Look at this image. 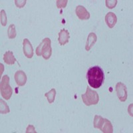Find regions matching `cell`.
Instances as JSON below:
<instances>
[{
    "instance_id": "cell-1",
    "label": "cell",
    "mask_w": 133,
    "mask_h": 133,
    "mask_svg": "<svg viewBox=\"0 0 133 133\" xmlns=\"http://www.w3.org/2000/svg\"><path fill=\"white\" fill-rule=\"evenodd\" d=\"M87 79L91 87L98 89L101 87L104 81V72L100 66H92L88 70L87 73Z\"/></svg>"
},
{
    "instance_id": "cell-2",
    "label": "cell",
    "mask_w": 133,
    "mask_h": 133,
    "mask_svg": "<svg viewBox=\"0 0 133 133\" xmlns=\"http://www.w3.org/2000/svg\"><path fill=\"white\" fill-rule=\"evenodd\" d=\"M51 41L49 38H45L39 45L36 48L35 53L37 56H42L44 59L47 60L51 56Z\"/></svg>"
},
{
    "instance_id": "cell-3",
    "label": "cell",
    "mask_w": 133,
    "mask_h": 133,
    "mask_svg": "<svg viewBox=\"0 0 133 133\" xmlns=\"http://www.w3.org/2000/svg\"><path fill=\"white\" fill-rule=\"evenodd\" d=\"M93 125L95 129H100L103 132H113V127L111 123L107 118H103L101 116H95Z\"/></svg>"
},
{
    "instance_id": "cell-4",
    "label": "cell",
    "mask_w": 133,
    "mask_h": 133,
    "mask_svg": "<svg viewBox=\"0 0 133 133\" xmlns=\"http://www.w3.org/2000/svg\"><path fill=\"white\" fill-rule=\"evenodd\" d=\"M81 98L83 103L87 106H91L97 104L99 101V97L96 91H92L89 87H87L86 92L83 95H81Z\"/></svg>"
},
{
    "instance_id": "cell-5",
    "label": "cell",
    "mask_w": 133,
    "mask_h": 133,
    "mask_svg": "<svg viewBox=\"0 0 133 133\" xmlns=\"http://www.w3.org/2000/svg\"><path fill=\"white\" fill-rule=\"evenodd\" d=\"M1 95L3 98L6 100L10 99L12 95L13 90L9 85V77L8 75H4L1 82Z\"/></svg>"
},
{
    "instance_id": "cell-6",
    "label": "cell",
    "mask_w": 133,
    "mask_h": 133,
    "mask_svg": "<svg viewBox=\"0 0 133 133\" xmlns=\"http://www.w3.org/2000/svg\"><path fill=\"white\" fill-rule=\"evenodd\" d=\"M115 90H116V95L118 96V99L121 102H125L127 98V89L125 85H124L121 82L117 83Z\"/></svg>"
},
{
    "instance_id": "cell-7",
    "label": "cell",
    "mask_w": 133,
    "mask_h": 133,
    "mask_svg": "<svg viewBox=\"0 0 133 133\" xmlns=\"http://www.w3.org/2000/svg\"><path fill=\"white\" fill-rule=\"evenodd\" d=\"M23 51L26 57L31 59L33 56V49L30 41L27 39H24L23 41Z\"/></svg>"
},
{
    "instance_id": "cell-8",
    "label": "cell",
    "mask_w": 133,
    "mask_h": 133,
    "mask_svg": "<svg viewBox=\"0 0 133 133\" xmlns=\"http://www.w3.org/2000/svg\"><path fill=\"white\" fill-rule=\"evenodd\" d=\"M75 13L77 16L81 20H88L90 18V14L83 5H78L76 8Z\"/></svg>"
},
{
    "instance_id": "cell-9",
    "label": "cell",
    "mask_w": 133,
    "mask_h": 133,
    "mask_svg": "<svg viewBox=\"0 0 133 133\" xmlns=\"http://www.w3.org/2000/svg\"><path fill=\"white\" fill-rule=\"evenodd\" d=\"M16 84L19 87H23L27 82V76L23 71H17L14 75Z\"/></svg>"
},
{
    "instance_id": "cell-10",
    "label": "cell",
    "mask_w": 133,
    "mask_h": 133,
    "mask_svg": "<svg viewBox=\"0 0 133 133\" xmlns=\"http://www.w3.org/2000/svg\"><path fill=\"white\" fill-rule=\"evenodd\" d=\"M69 38L70 35L68 31L66 29H63L61 30V31L59 33L58 41H59V43L61 45H65V44L69 42Z\"/></svg>"
},
{
    "instance_id": "cell-11",
    "label": "cell",
    "mask_w": 133,
    "mask_h": 133,
    "mask_svg": "<svg viewBox=\"0 0 133 133\" xmlns=\"http://www.w3.org/2000/svg\"><path fill=\"white\" fill-rule=\"evenodd\" d=\"M116 21H117V17L114 13L109 12L105 16V22L108 27L110 29H112L115 27Z\"/></svg>"
},
{
    "instance_id": "cell-12",
    "label": "cell",
    "mask_w": 133,
    "mask_h": 133,
    "mask_svg": "<svg viewBox=\"0 0 133 133\" xmlns=\"http://www.w3.org/2000/svg\"><path fill=\"white\" fill-rule=\"evenodd\" d=\"M97 40V37L95 33H90L89 35H88L87 40L86 43V47H85V49L86 51H89L91 49V47L95 45Z\"/></svg>"
},
{
    "instance_id": "cell-13",
    "label": "cell",
    "mask_w": 133,
    "mask_h": 133,
    "mask_svg": "<svg viewBox=\"0 0 133 133\" xmlns=\"http://www.w3.org/2000/svg\"><path fill=\"white\" fill-rule=\"evenodd\" d=\"M3 61L8 65H12L15 64V63L17 61V59L14 57V53L12 51H8L3 55Z\"/></svg>"
},
{
    "instance_id": "cell-14",
    "label": "cell",
    "mask_w": 133,
    "mask_h": 133,
    "mask_svg": "<svg viewBox=\"0 0 133 133\" xmlns=\"http://www.w3.org/2000/svg\"><path fill=\"white\" fill-rule=\"evenodd\" d=\"M45 96L47 97L49 103L51 104L55 101V98L56 96V90L55 89H52L49 92L45 93Z\"/></svg>"
},
{
    "instance_id": "cell-15",
    "label": "cell",
    "mask_w": 133,
    "mask_h": 133,
    "mask_svg": "<svg viewBox=\"0 0 133 133\" xmlns=\"http://www.w3.org/2000/svg\"><path fill=\"white\" fill-rule=\"evenodd\" d=\"M0 103H1L0 104V112H1V114L5 115V114H7L10 112L9 107L5 102L1 99L0 100Z\"/></svg>"
},
{
    "instance_id": "cell-16",
    "label": "cell",
    "mask_w": 133,
    "mask_h": 133,
    "mask_svg": "<svg viewBox=\"0 0 133 133\" xmlns=\"http://www.w3.org/2000/svg\"><path fill=\"white\" fill-rule=\"evenodd\" d=\"M8 36L9 39H14L16 37V30L14 24H11L8 27Z\"/></svg>"
},
{
    "instance_id": "cell-17",
    "label": "cell",
    "mask_w": 133,
    "mask_h": 133,
    "mask_svg": "<svg viewBox=\"0 0 133 133\" xmlns=\"http://www.w3.org/2000/svg\"><path fill=\"white\" fill-rule=\"evenodd\" d=\"M1 23L2 26H5L8 23V19H7L6 14L4 10L1 11Z\"/></svg>"
},
{
    "instance_id": "cell-18",
    "label": "cell",
    "mask_w": 133,
    "mask_h": 133,
    "mask_svg": "<svg viewBox=\"0 0 133 133\" xmlns=\"http://www.w3.org/2000/svg\"><path fill=\"white\" fill-rule=\"evenodd\" d=\"M105 2H106V6L108 8L112 9V8H114L116 6L118 2L116 0H112V1H111V0H106Z\"/></svg>"
},
{
    "instance_id": "cell-19",
    "label": "cell",
    "mask_w": 133,
    "mask_h": 133,
    "mask_svg": "<svg viewBox=\"0 0 133 133\" xmlns=\"http://www.w3.org/2000/svg\"><path fill=\"white\" fill-rule=\"evenodd\" d=\"M67 2H68L67 0H57L56 2L57 7L59 9L66 8V5H67Z\"/></svg>"
},
{
    "instance_id": "cell-20",
    "label": "cell",
    "mask_w": 133,
    "mask_h": 133,
    "mask_svg": "<svg viewBox=\"0 0 133 133\" xmlns=\"http://www.w3.org/2000/svg\"><path fill=\"white\" fill-rule=\"evenodd\" d=\"M26 0H23V1H18V0H15V3L17 8H22L25 6V5L26 4Z\"/></svg>"
},
{
    "instance_id": "cell-21",
    "label": "cell",
    "mask_w": 133,
    "mask_h": 133,
    "mask_svg": "<svg viewBox=\"0 0 133 133\" xmlns=\"http://www.w3.org/2000/svg\"><path fill=\"white\" fill-rule=\"evenodd\" d=\"M26 132L29 133V132H34L36 133V130H35V128L33 125H29L27 127V129H26Z\"/></svg>"
}]
</instances>
